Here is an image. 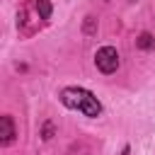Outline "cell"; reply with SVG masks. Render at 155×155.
<instances>
[{
	"label": "cell",
	"instance_id": "cell-5",
	"mask_svg": "<svg viewBox=\"0 0 155 155\" xmlns=\"http://www.w3.org/2000/svg\"><path fill=\"white\" fill-rule=\"evenodd\" d=\"M136 44H138V48H143V51H150V48L155 46V39H153L148 31H143V34L136 39Z\"/></svg>",
	"mask_w": 155,
	"mask_h": 155
},
{
	"label": "cell",
	"instance_id": "cell-4",
	"mask_svg": "<svg viewBox=\"0 0 155 155\" xmlns=\"http://www.w3.org/2000/svg\"><path fill=\"white\" fill-rule=\"evenodd\" d=\"M34 7H36V12H39V17H41V19H48V17H51V12H53L51 0H34Z\"/></svg>",
	"mask_w": 155,
	"mask_h": 155
},
{
	"label": "cell",
	"instance_id": "cell-6",
	"mask_svg": "<svg viewBox=\"0 0 155 155\" xmlns=\"http://www.w3.org/2000/svg\"><path fill=\"white\" fill-rule=\"evenodd\" d=\"M85 31H87V34H90V31H94V19H92V17H87V19H85Z\"/></svg>",
	"mask_w": 155,
	"mask_h": 155
},
{
	"label": "cell",
	"instance_id": "cell-2",
	"mask_svg": "<svg viewBox=\"0 0 155 155\" xmlns=\"http://www.w3.org/2000/svg\"><path fill=\"white\" fill-rule=\"evenodd\" d=\"M94 63H97V68L102 70V73H114L116 68H119V53H116V48L114 46H102L97 53H94Z\"/></svg>",
	"mask_w": 155,
	"mask_h": 155
},
{
	"label": "cell",
	"instance_id": "cell-3",
	"mask_svg": "<svg viewBox=\"0 0 155 155\" xmlns=\"http://www.w3.org/2000/svg\"><path fill=\"white\" fill-rule=\"evenodd\" d=\"M0 140H2V145H10L15 140V126H12V119L10 116H2L0 119Z\"/></svg>",
	"mask_w": 155,
	"mask_h": 155
},
{
	"label": "cell",
	"instance_id": "cell-1",
	"mask_svg": "<svg viewBox=\"0 0 155 155\" xmlns=\"http://www.w3.org/2000/svg\"><path fill=\"white\" fill-rule=\"evenodd\" d=\"M61 102L68 107V109H75L90 119H97L102 114V104L99 99L90 92V90H82V87H65L61 90Z\"/></svg>",
	"mask_w": 155,
	"mask_h": 155
}]
</instances>
